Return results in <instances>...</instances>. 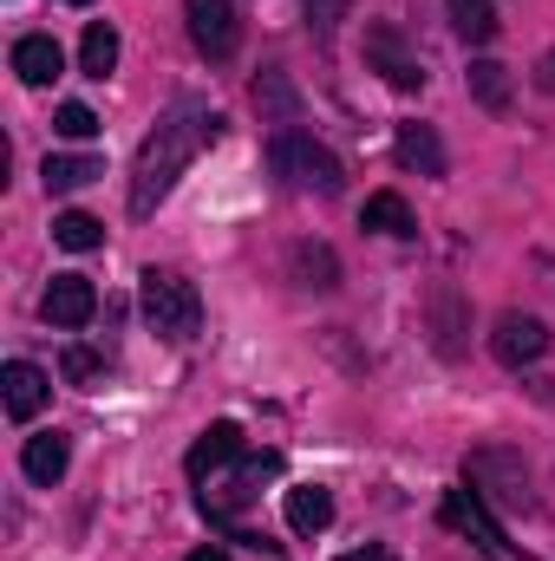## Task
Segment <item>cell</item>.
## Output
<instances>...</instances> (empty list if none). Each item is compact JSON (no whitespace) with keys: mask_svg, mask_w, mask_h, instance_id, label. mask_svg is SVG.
Wrapping results in <instances>:
<instances>
[{"mask_svg":"<svg viewBox=\"0 0 555 561\" xmlns=\"http://www.w3.org/2000/svg\"><path fill=\"white\" fill-rule=\"evenodd\" d=\"M216 138H223L216 105H209V99H177V105L157 118V131L138 144V163H132V216H157L163 196L183 183V170H190Z\"/></svg>","mask_w":555,"mask_h":561,"instance_id":"obj_1","label":"cell"},{"mask_svg":"<svg viewBox=\"0 0 555 561\" xmlns=\"http://www.w3.org/2000/svg\"><path fill=\"white\" fill-rule=\"evenodd\" d=\"M269 163H275V176H287V183L307 190V196H340V190H347L340 157L314 138V131H294V125L275 131V138H269Z\"/></svg>","mask_w":555,"mask_h":561,"instance_id":"obj_2","label":"cell"},{"mask_svg":"<svg viewBox=\"0 0 555 561\" xmlns=\"http://www.w3.org/2000/svg\"><path fill=\"white\" fill-rule=\"evenodd\" d=\"M464 483L484 496V503H497V510H536V490H530V463H523V450H510V444H484V450H471L464 457Z\"/></svg>","mask_w":555,"mask_h":561,"instance_id":"obj_3","label":"cell"},{"mask_svg":"<svg viewBox=\"0 0 555 561\" xmlns=\"http://www.w3.org/2000/svg\"><path fill=\"white\" fill-rule=\"evenodd\" d=\"M138 300H144L150 333H163V340H196V327H203V294H196L183 275H170V268H144Z\"/></svg>","mask_w":555,"mask_h":561,"instance_id":"obj_4","label":"cell"},{"mask_svg":"<svg viewBox=\"0 0 555 561\" xmlns=\"http://www.w3.org/2000/svg\"><path fill=\"white\" fill-rule=\"evenodd\" d=\"M438 516H444V529H457V536H471L477 549L490 561H517V549L503 542V529H497V516H490V503L464 483V490H444V503H438Z\"/></svg>","mask_w":555,"mask_h":561,"instance_id":"obj_5","label":"cell"},{"mask_svg":"<svg viewBox=\"0 0 555 561\" xmlns=\"http://www.w3.org/2000/svg\"><path fill=\"white\" fill-rule=\"evenodd\" d=\"M366 66H373L393 92H424V66H418V53L406 46V33H399L393 20H373V26H366Z\"/></svg>","mask_w":555,"mask_h":561,"instance_id":"obj_6","label":"cell"},{"mask_svg":"<svg viewBox=\"0 0 555 561\" xmlns=\"http://www.w3.org/2000/svg\"><path fill=\"white\" fill-rule=\"evenodd\" d=\"M183 20H190V39L203 59H236L242 46V20L229 0H183Z\"/></svg>","mask_w":555,"mask_h":561,"instance_id":"obj_7","label":"cell"},{"mask_svg":"<svg viewBox=\"0 0 555 561\" xmlns=\"http://www.w3.org/2000/svg\"><path fill=\"white\" fill-rule=\"evenodd\" d=\"M490 353H497V366L523 373V366H536V359L550 353V327H543L536 313H503V320L490 327Z\"/></svg>","mask_w":555,"mask_h":561,"instance_id":"obj_8","label":"cell"},{"mask_svg":"<svg viewBox=\"0 0 555 561\" xmlns=\"http://www.w3.org/2000/svg\"><path fill=\"white\" fill-rule=\"evenodd\" d=\"M39 313H46L53 327L79 333V327L99 313V287H92L86 275H53V280H46V294H39Z\"/></svg>","mask_w":555,"mask_h":561,"instance_id":"obj_9","label":"cell"},{"mask_svg":"<svg viewBox=\"0 0 555 561\" xmlns=\"http://www.w3.org/2000/svg\"><path fill=\"white\" fill-rule=\"evenodd\" d=\"M46 399H53V379H46L33 359H7V373H0V405H7V419L13 424L39 419Z\"/></svg>","mask_w":555,"mask_h":561,"instance_id":"obj_10","label":"cell"},{"mask_svg":"<svg viewBox=\"0 0 555 561\" xmlns=\"http://www.w3.org/2000/svg\"><path fill=\"white\" fill-rule=\"evenodd\" d=\"M236 457H249V437H242V424H229V419L209 424V431L190 444V477H196V483H209V477H216V470H229Z\"/></svg>","mask_w":555,"mask_h":561,"instance_id":"obj_11","label":"cell"},{"mask_svg":"<svg viewBox=\"0 0 555 561\" xmlns=\"http://www.w3.org/2000/svg\"><path fill=\"white\" fill-rule=\"evenodd\" d=\"M13 72H20V85H53V79L66 72L59 39H53V33H26V39H13Z\"/></svg>","mask_w":555,"mask_h":561,"instance_id":"obj_12","label":"cell"},{"mask_svg":"<svg viewBox=\"0 0 555 561\" xmlns=\"http://www.w3.org/2000/svg\"><path fill=\"white\" fill-rule=\"evenodd\" d=\"M99 176H105V163L86 157V150H46V163H39L46 196H72V190H86V183H99Z\"/></svg>","mask_w":555,"mask_h":561,"instance_id":"obj_13","label":"cell"},{"mask_svg":"<svg viewBox=\"0 0 555 561\" xmlns=\"http://www.w3.org/2000/svg\"><path fill=\"white\" fill-rule=\"evenodd\" d=\"M66 463H72V444H66L59 431H39V437H26V450H20V470H26V483H39V490H53V483L66 477Z\"/></svg>","mask_w":555,"mask_h":561,"instance_id":"obj_14","label":"cell"},{"mask_svg":"<svg viewBox=\"0 0 555 561\" xmlns=\"http://www.w3.org/2000/svg\"><path fill=\"white\" fill-rule=\"evenodd\" d=\"M281 510H287V529H294V536H320V529L333 523V490H320V483H294V490L281 496Z\"/></svg>","mask_w":555,"mask_h":561,"instance_id":"obj_15","label":"cell"},{"mask_svg":"<svg viewBox=\"0 0 555 561\" xmlns=\"http://www.w3.org/2000/svg\"><path fill=\"white\" fill-rule=\"evenodd\" d=\"M393 157H399L406 170H418V176H444V163H451L431 125H399V131H393Z\"/></svg>","mask_w":555,"mask_h":561,"instance_id":"obj_16","label":"cell"},{"mask_svg":"<svg viewBox=\"0 0 555 561\" xmlns=\"http://www.w3.org/2000/svg\"><path fill=\"white\" fill-rule=\"evenodd\" d=\"M360 229H373V236H393V242H406L418 236V216L406 196H393V190H380V196H366L360 203Z\"/></svg>","mask_w":555,"mask_h":561,"instance_id":"obj_17","label":"cell"},{"mask_svg":"<svg viewBox=\"0 0 555 561\" xmlns=\"http://www.w3.org/2000/svg\"><path fill=\"white\" fill-rule=\"evenodd\" d=\"M287 268H294L301 287H320V294H333V287H340V255H333L327 242H294Z\"/></svg>","mask_w":555,"mask_h":561,"instance_id":"obj_18","label":"cell"},{"mask_svg":"<svg viewBox=\"0 0 555 561\" xmlns=\"http://www.w3.org/2000/svg\"><path fill=\"white\" fill-rule=\"evenodd\" d=\"M79 72L86 79H112L118 72V26L112 20H92L86 39H79Z\"/></svg>","mask_w":555,"mask_h":561,"instance_id":"obj_19","label":"cell"},{"mask_svg":"<svg viewBox=\"0 0 555 561\" xmlns=\"http://www.w3.org/2000/svg\"><path fill=\"white\" fill-rule=\"evenodd\" d=\"M444 13H451V33H457L464 46H490L497 26H503L490 0H444Z\"/></svg>","mask_w":555,"mask_h":561,"instance_id":"obj_20","label":"cell"},{"mask_svg":"<svg viewBox=\"0 0 555 561\" xmlns=\"http://www.w3.org/2000/svg\"><path fill=\"white\" fill-rule=\"evenodd\" d=\"M53 242L72 249V255H92V249L105 242V222L86 216V209H59V216H53Z\"/></svg>","mask_w":555,"mask_h":561,"instance_id":"obj_21","label":"cell"},{"mask_svg":"<svg viewBox=\"0 0 555 561\" xmlns=\"http://www.w3.org/2000/svg\"><path fill=\"white\" fill-rule=\"evenodd\" d=\"M471 92H477V105L503 112V105H510V66H497V59H477V66H471Z\"/></svg>","mask_w":555,"mask_h":561,"instance_id":"obj_22","label":"cell"},{"mask_svg":"<svg viewBox=\"0 0 555 561\" xmlns=\"http://www.w3.org/2000/svg\"><path fill=\"white\" fill-rule=\"evenodd\" d=\"M53 131H59V138H72V144L99 138V112H92V105H79V99H72V105H59V118H53Z\"/></svg>","mask_w":555,"mask_h":561,"instance_id":"obj_23","label":"cell"},{"mask_svg":"<svg viewBox=\"0 0 555 561\" xmlns=\"http://www.w3.org/2000/svg\"><path fill=\"white\" fill-rule=\"evenodd\" d=\"M340 13H347V0H307V20L320 26V39L333 33V20H340Z\"/></svg>","mask_w":555,"mask_h":561,"instance_id":"obj_24","label":"cell"},{"mask_svg":"<svg viewBox=\"0 0 555 561\" xmlns=\"http://www.w3.org/2000/svg\"><path fill=\"white\" fill-rule=\"evenodd\" d=\"M92 373H99V353L72 346V353H66V379H92Z\"/></svg>","mask_w":555,"mask_h":561,"instance_id":"obj_25","label":"cell"},{"mask_svg":"<svg viewBox=\"0 0 555 561\" xmlns=\"http://www.w3.org/2000/svg\"><path fill=\"white\" fill-rule=\"evenodd\" d=\"M340 561H399L393 549H380V542H366V549H347Z\"/></svg>","mask_w":555,"mask_h":561,"instance_id":"obj_26","label":"cell"},{"mask_svg":"<svg viewBox=\"0 0 555 561\" xmlns=\"http://www.w3.org/2000/svg\"><path fill=\"white\" fill-rule=\"evenodd\" d=\"M536 85H543V92H555V53H543V66H536Z\"/></svg>","mask_w":555,"mask_h":561,"instance_id":"obj_27","label":"cell"},{"mask_svg":"<svg viewBox=\"0 0 555 561\" xmlns=\"http://www.w3.org/2000/svg\"><path fill=\"white\" fill-rule=\"evenodd\" d=\"M183 561H229V556H223V549H190Z\"/></svg>","mask_w":555,"mask_h":561,"instance_id":"obj_28","label":"cell"},{"mask_svg":"<svg viewBox=\"0 0 555 561\" xmlns=\"http://www.w3.org/2000/svg\"><path fill=\"white\" fill-rule=\"evenodd\" d=\"M66 7H92V0H66Z\"/></svg>","mask_w":555,"mask_h":561,"instance_id":"obj_29","label":"cell"}]
</instances>
